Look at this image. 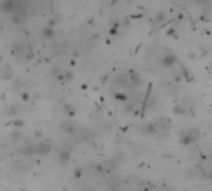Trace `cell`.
<instances>
[{
	"instance_id": "obj_1",
	"label": "cell",
	"mask_w": 212,
	"mask_h": 191,
	"mask_svg": "<svg viewBox=\"0 0 212 191\" xmlns=\"http://www.w3.org/2000/svg\"><path fill=\"white\" fill-rule=\"evenodd\" d=\"M198 137H200V130L198 129H196V128L189 129L181 135V143L185 144V145H191L193 143H196Z\"/></svg>"
}]
</instances>
